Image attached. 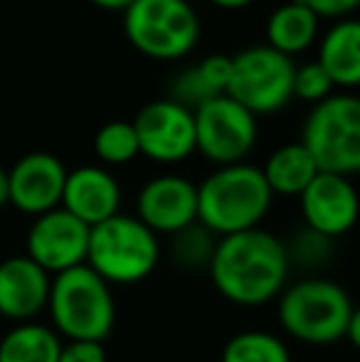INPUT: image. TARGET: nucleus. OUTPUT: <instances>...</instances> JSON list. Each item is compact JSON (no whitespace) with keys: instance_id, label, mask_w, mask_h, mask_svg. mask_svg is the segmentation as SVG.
<instances>
[{"instance_id":"4468645a","label":"nucleus","mask_w":360,"mask_h":362,"mask_svg":"<svg viewBox=\"0 0 360 362\" xmlns=\"http://www.w3.org/2000/svg\"><path fill=\"white\" fill-rule=\"evenodd\" d=\"M67 173L64 163L52 153H28L8 170L10 205L33 217L54 210L62 205Z\"/></svg>"},{"instance_id":"cd10ccee","label":"nucleus","mask_w":360,"mask_h":362,"mask_svg":"<svg viewBox=\"0 0 360 362\" xmlns=\"http://www.w3.org/2000/svg\"><path fill=\"white\" fill-rule=\"evenodd\" d=\"M346 340L356 350H360V305H353V313H351V320H348V330H346Z\"/></svg>"},{"instance_id":"aec40b11","label":"nucleus","mask_w":360,"mask_h":362,"mask_svg":"<svg viewBox=\"0 0 360 362\" xmlns=\"http://www.w3.org/2000/svg\"><path fill=\"white\" fill-rule=\"evenodd\" d=\"M262 173H265L267 185L274 195L298 197L321 170H318V163L311 156V151L301 141H294V144L274 148Z\"/></svg>"},{"instance_id":"0eeeda50","label":"nucleus","mask_w":360,"mask_h":362,"mask_svg":"<svg viewBox=\"0 0 360 362\" xmlns=\"http://www.w3.org/2000/svg\"><path fill=\"white\" fill-rule=\"evenodd\" d=\"M301 141L321 173H360V94L341 91L311 106L301 126Z\"/></svg>"},{"instance_id":"9b49d317","label":"nucleus","mask_w":360,"mask_h":362,"mask_svg":"<svg viewBox=\"0 0 360 362\" xmlns=\"http://www.w3.org/2000/svg\"><path fill=\"white\" fill-rule=\"evenodd\" d=\"M91 227L69 215L64 207L45 212L35 217L28 229V257L37 267H42L50 276H57L74 267L87 264Z\"/></svg>"},{"instance_id":"bb28decb","label":"nucleus","mask_w":360,"mask_h":362,"mask_svg":"<svg viewBox=\"0 0 360 362\" xmlns=\"http://www.w3.org/2000/svg\"><path fill=\"white\" fill-rule=\"evenodd\" d=\"M303 5L313 10L318 18H328V20H341L348 18L351 13H356L360 8V0H301Z\"/></svg>"},{"instance_id":"f03ea898","label":"nucleus","mask_w":360,"mask_h":362,"mask_svg":"<svg viewBox=\"0 0 360 362\" xmlns=\"http://www.w3.org/2000/svg\"><path fill=\"white\" fill-rule=\"evenodd\" d=\"M274 192L260 165H220L197 185V222L212 234L257 229L269 215Z\"/></svg>"},{"instance_id":"f257e3e1","label":"nucleus","mask_w":360,"mask_h":362,"mask_svg":"<svg viewBox=\"0 0 360 362\" xmlns=\"http://www.w3.org/2000/svg\"><path fill=\"white\" fill-rule=\"evenodd\" d=\"M207 272L225 300L257 308L277 300L286 288L289 249L262 227L227 234L217 239Z\"/></svg>"},{"instance_id":"b1692460","label":"nucleus","mask_w":360,"mask_h":362,"mask_svg":"<svg viewBox=\"0 0 360 362\" xmlns=\"http://www.w3.org/2000/svg\"><path fill=\"white\" fill-rule=\"evenodd\" d=\"M215 244L217 242L212 239L210 229H205L200 222H195L192 227L173 234V257H175V262L187 269L210 267Z\"/></svg>"},{"instance_id":"7ed1b4c3","label":"nucleus","mask_w":360,"mask_h":362,"mask_svg":"<svg viewBox=\"0 0 360 362\" xmlns=\"http://www.w3.org/2000/svg\"><path fill=\"white\" fill-rule=\"evenodd\" d=\"M47 310L54 333L67 340L104 343L116 323L111 286L87 264L52 279Z\"/></svg>"},{"instance_id":"f8f14e48","label":"nucleus","mask_w":360,"mask_h":362,"mask_svg":"<svg viewBox=\"0 0 360 362\" xmlns=\"http://www.w3.org/2000/svg\"><path fill=\"white\" fill-rule=\"evenodd\" d=\"M301 215L308 232L323 239H338L358 224L360 195L351 177L336 173H318L298 195Z\"/></svg>"},{"instance_id":"9d476101","label":"nucleus","mask_w":360,"mask_h":362,"mask_svg":"<svg viewBox=\"0 0 360 362\" xmlns=\"http://www.w3.org/2000/svg\"><path fill=\"white\" fill-rule=\"evenodd\" d=\"M141 156L156 163H180L197 151L195 114L170 96H161L139 109L134 119Z\"/></svg>"},{"instance_id":"5701e85b","label":"nucleus","mask_w":360,"mask_h":362,"mask_svg":"<svg viewBox=\"0 0 360 362\" xmlns=\"http://www.w3.org/2000/svg\"><path fill=\"white\" fill-rule=\"evenodd\" d=\"M94 153L106 165H126L141 156L134 121L116 119L104 124L94 136Z\"/></svg>"},{"instance_id":"6e6552de","label":"nucleus","mask_w":360,"mask_h":362,"mask_svg":"<svg viewBox=\"0 0 360 362\" xmlns=\"http://www.w3.org/2000/svg\"><path fill=\"white\" fill-rule=\"evenodd\" d=\"M296 62L269 45H252L232 54L227 94L260 116L277 114L294 99Z\"/></svg>"},{"instance_id":"f3484780","label":"nucleus","mask_w":360,"mask_h":362,"mask_svg":"<svg viewBox=\"0 0 360 362\" xmlns=\"http://www.w3.org/2000/svg\"><path fill=\"white\" fill-rule=\"evenodd\" d=\"M316 59L336 86L343 89L360 86V18L348 15L333 20L331 28L318 40Z\"/></svg>"},{"instance_id":"39448f33","label":"nucleus","mask_w":360,"mask_h":362,"mask_svg":"<svg viewBox=\"0 0 360 362\" xmlns=\"http://www.w3.org/2000/svg\"><path fill=\"white\" fill-rule=\"evenodd\" d=\"M161 259L158 234L136 215H114L89 232L87 267L109 286L139 284L153 274Z\"/></svg>"},{"instance_id":"c85d7f7f","label":"nucleus","mask_w":360,"mask_h":362,"mask_svg":"<svg viewBox=\"0 0 360 362\" xmlns=\"http://www.w3.org/2000/svg\"><path fill=\"white\" fill-rule=\"evenodd\" d=\"M10 202V185H8V170L0 168V207Z\"/></svg>"},{"instance_id":"20e7f679","label":"nucleus","mask_w":360,"mask_h":362,"mask_svg":"<svg viewBox=\"0 0 360 362\" xmlns=\"http://www.w3.org/2000/svg\"><path fill=\"white\" fill-rule=\"evenodd\" d=\"M353 300L331 279H303L281 291L277 315L289 338L306 345H333L346 338Z\"/></svg>"},{"instance_id":"a878e982","label":"nucleus","mask_w":360,"mask_h":362,"mask_svg":"<svg viewBox=\"0 0 360 362\" xmlns=\"http://www.w3.org/2000/svg\"><path fill=\"white\" fill-rule=\"evenodd\" d=\"M57 362H106L104 343L67 340V343H62V353H59Z\"/></svg>"},{"instance_id":"7c9ffc66","label":"nucleus","mask_w":360,"mask_h":362,"mask_svg":"<svg viewBox=\"0 0 360 362\" xmlns=\"http://www.w3.org/2000/svg\"><path fill=\"white\" fill-rule=\"evenodd\" d=\"M210 3H215L217 8H225V10H240V8L252 5L255 0H210Z\"/></svg>"},{"instance_id":"412c9836","label":"nucleus","mask_w":360,"mask_h":362,"mask_svg":"<svg viewBox=\"0 0 360 362\" xmlns=\"http://www.w3.org/2000/svg\"><path fill=\"white\" fill-rule=\"evenodd\" d=\"M62 338L42 323H18L0 340V362H57Z\"/></svg>"},{"instance_id":"a211bd4d","label":"nucleus","mask_w":360,"mask_h":362,"mask_svg":"<svg viewBox=\"0 0 360 362\" xmlns=\"http://www.w3.org/2000/svg\"><path fill=\"white\" fill-rule=\"evenodd\" d=\"M267 45L286 57L306 52L321 37V18L301 0H289L274 8L265 25Z\"/></svg>"},{"instance_id":"dca6fc26","label":"nucleus","mask_w":360,"mask_h":362,"mask_svg":"<svg viewBox=\"0 0 360 362\" xmlns=\"http://www.w3.org/2000/svg\"><path fill=\"white\" fill-rule=\"evenodd\" d=\"M69 215L82 219L87 227L119 215L121 187L116 177L101 165H82L67 173L62 205Z\"/></svg>"},{"instance_id":"6ab92c4d","label":"nucleus","mask_w":360,"mask_h":362,"mask_svg":"<svg viewBox=\"0 0 360 362\" xmlns=\"http://www.w3.org/2000/svg\"><path fill=\"white\" fill-rule=\"evenodd\" d=\"M230 72H232L230 54L212 52L207 57H202L200 62L190 64V67H185L182 72L175 74V79L170 81L168 96L195 111L205 101L227 94Z\"/></svg>"},{"instance_id":"2eb2a0df","label":"nucleus","mask_w":360,"mask_h":362,"mask_svg":"<svg viewBox=\"0 0 360 362\" xmlns=\"http://www.w3.org/2000/svg\"><path fill=\"white\" fill-rule=\"evenodd\" d=\"M52 276L28 254L0 262V315L15 323L37 318L50 300Z\"/></svg>"},{"instance_id":"423d86ee","label":"nucleus","mask_w":360,"mask_h":362,"mask_svg":"<svg viewBox=\"0 0 360 362\" xmlns=\"http://www.w3.org/2000/svg\"><path fill=\"white\" fill-rule=\"evenodd\" d=\"M200 15L190 0H134L124 10V33L141 54L175 62L200 42Z\"/></svg>"},{"instance_id":"4be33fe9","label":"nucleus","mask_w":360,"mask_h":362,"mask_svg":"<svg viewBox=\"0 0 360 362\" xmlns=\"http://www.w3.org/2000/svg\"><path fill=\"white\" fill-rule=\"evenodd\" d=\"M222 362H291V355L279 335L265 330H245L225 343Z\"/></svg>"},{"instance_id":"ddd939ff","label":"nucleus","mask_w":360,"mask_h":362,"mask_svg":"<svg viewBox=\"0 0 360 362\" xmlns=\"http://www.w3.org/2000/svg\"><path fill=\"white\" fill-rule=\"evenodd\" d=\"M136 217L156 234H178L197 222V185L178 173H163L141 185Z\"/></svg>"},{"instance_id":"1a4fd4ad","label":"nucleus","mask_w":360,"mask_h":362,"mask_svg":"<svg viewBox=\"0 0 360 362\" xmlns=\"http://www.w3.org/2000/svg\"><path fill=\"white\" fill-rule=\"evenodd\" d=\"M192 114L197 151L217 168L245 163L255 151L260 139V121L230 94L205 101Z\"/></svg>"},{"instance_id":"393cba45","label":"nucleus","mask_w":360,"mask_h":362,"mask_svg":"<svg viewBox=\"0 0 360 362\" xmlns=\"http://www.w3.org/2000/svg\"><path fill=\"white\" fill-rule=\"evenodd\" d=\"M331 94H336V84H333V79L321 67L318 59L296 64V72H294V99L316 106Z\"/></svg>"},{"instance_id":"c756f323","label":"nucleus","mask_w":360,"mask_h":362,"mask_svg":"<svg viewBox=\"0 0 360 362\" xmlns=\"http://www.w3.org/2000/svg\"><path fill=\"white\" fill-rule=\"evenodd\" d=\"M94 5L99 8H106V10H126L134 0H91Z\"/></svg>"}]
</instances>
